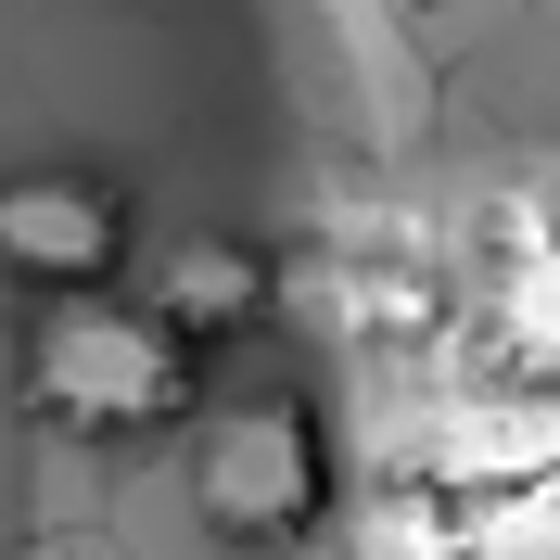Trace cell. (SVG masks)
<instances>
[{
  "label": "cell",
  "mask_w": 560,
  "mask_h": 560,
  "mask_svg": "<svg viewBox=\"0 0 560 560\" xmlns=\"http://www.w3.org/2000/svg\"><path fill=\"white\" fill-rule=\"evenodd\" d=\"M560 471V383H471L420 420L408 446V485L420 497H497V485H548Z\"/></svg>",
  "instance_id": "3"
},
{
  "label": "cell",
  "mask_w": 560,
  "mask_h": 560,
  "mask_svg": "<svg viewBox=\"0 0 560 560\" xmlns=\"http://www.w3.org/2000/svg\"><path fill=\"white\" fill-rule=\"evenodd\" d=\"M13 395H26V420H51L77 446H128V433L191 420V345L128 293H51L26 318V383Z\"/></svg>",
  "instance_id": "1"
},
{
  "label": "cell",
  "mask_w": 560,
  "mask_h": 560,
  "mask_svg": "<svg viewBox=\"0 0 560 560\" xmlns=\"http://www.w3.org/2000/svg\"><path fill=\"white\" fill-rule=\"evenodd\" d=\"M153 318H166L178 345H230L268 318V255L230 243V230H191V243L153 255Z\"/></svg>",
  "instance_id": "6"
},
{
  "label": "cell",
  "mask_w": 560,
  "mask_h": 560,
  "mask_svg": "<svg viewBox=\"0 0 560 560\" xmlns=\"http://www.w3.org/2000/svg\"><path fill=\"white\" fill-rule=\"evenodd\" d=\"M485 345L510 357V383H560V217L510 205L485 255Z\"/></svg>",
  "instance_id": "5"
},
{
  "label": "cell",
  "mask_w": 560,
  "mask_h": 560,
  "mask_svg": "<svg viewBox=\"0 0 560 560\" xmlns=\"http://www.w3.org/2000/svg\"><path fill=\"white\" fill-rule=\"evenodd\" d=\"M0 268L26 280L38 306H51V293H115V268H128V205H115V178H90V166L0 178Z\"/></svg>",
  "instance_id": "4"
},
{
  "label": "cell",
  "mask_w": 560,
  "mask_h": 560,
  "mask_svg": "<svg viewBox=\"0 0 560 560\" xmlns=\"http://www.w3.org/2000/svg\"><path fill=\"white\" fill-rule=\"evenodd\" d=\"M191 510L243 548H293L331 523V433L306 395H230L191 420Z\"/></svg>",
  "instance_id": "2"
}]
</instances>
